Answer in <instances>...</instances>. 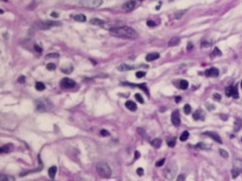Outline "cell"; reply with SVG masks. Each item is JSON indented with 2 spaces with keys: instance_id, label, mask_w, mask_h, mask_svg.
<instances>
[{
  "instance_id": "cell-37",
  "label": "cell",
  "mask_w": 242,
  "mask_h": 181,
  "mask_svg": "<svg viewBox=\"0 0 242 181\" xmlns=\"http://www.w3.org/2000/svg\"><path fill=\"white\" fill-rule=\"evenodd\" d=\"M134 98L136 99V101H137L138 103H140V104H143V99H142V97L139 95V94H135V96H134Z\"/></svg>"
},
{
  "instance_id": "cell-36",
  "label": "cell",
  "mask_w": 242,
  "mask_h": 181,
  "mask_svg": "<svg viewBox=\"0 0 242 181\" xmlns=\"http://www.w3.org/2000/svg\"><path fill=\"white\" fill-rule=\"evenodd\" d=\"M59 56H60L59 53L55 52V53H49V54H46V58H58Z\"/></svg>"
},
{
  "instance_id": "cell-23",
  "label": "cell",
  "mask_w": 242,
  "mask_h": 181,
  "mask_svg": "<svg viewBox=\"0 0 242 181\" xmlns=\"http://www.w3.org/2000/svg\"><path fill=\"white\" fill-rule=\"evenodd\" d=\"M179 87H180L182 90H187V89H188V87H189V83H188V81H186V80L181 81V82H180V84H179Z\"/></svg>"
},
{
  "instance_id": "cell-22",
  "label": "cell",
  "mask_w": 242,
  "mask_h": 181,
  "mask_svg": "<svg viewBox=\"0 0 242 181\" xmlns=\"http://www.w3.org/2000/svg\"><path fill=\"white\" fill-rule=\"evenodd\" d=\"M117 69H118V71H130V70H133V69H134V66H131V65H119Z\"/></svg>"
},
{
  "instance_id": "cell-30",
  "label": "cell",
  "mask_w": 242,
  "mask_h": 181,
  "mask_svg": "<svg viewBox=\"0 0 242 181\" xmlns=\"http://www.w3.org/2000/svg\"><path fill=\"white\" fill-rule=\"evenodd\" d=\"M35 89H36V90H44L46 89V86H45L44 83L37 82V83L35 84Z\"/></svg>"
},
{
  "instance_id": "cell-10",
  "label": "cell",
  "mask_w": 242,
  "mask_h": 181,
  "mask_svg": "<svg viewBox=\"0 0 242 181\" xmlns=\"http://www.w3.org/2000/svg\"><path fill=\"white\" fill-rule=\"evenodd\" d=\"M135 5H136L135 1H133V0H130V1L126 2L124 5H123V9H124L125 11H131V10H133V9H134Z\"/></svg>"
},
{
  "instance_id": "cell-52",
  "label": "cell",
  "mask_w": 242,
  "mask_h": 181,
  "mask_svg": "<svg viewBox=\"0 0 242 181\" xmlns=\"http://www.w3.org/2000/svg\"><path fill=\"white\" fill-rule=\"evenodd\" d=\"M207 109L212 111V110H214V109H215V107H214L213 105H209V104H207Z\"/></svg>"
},
{
  "instance_id": "cell-57",
  "label": "cell",
  "mask_w": 242,
  "mask_h": 181,
  "mask_svg": "<svg viewBox=\"0 0 242 181\" xmlns=\"http://www.w3.org/2000/svg\"><path fill=\"white\" fill-rule=\"evenodd\" d=\"M241 88H242V81H241Z\"/></svg>"
},
{
  "instance_id": "cell-17",
  "label": "cell",
  "mask_w": 242,
  "mask_h": 181,
  "mask_svg": "<svg viewBox=\"0 0 242 181\" xmlns=\"http://www.w3.org/2000/svg\"><path fill=\"white\" fill-rule=\"evenodd\" d=\"M162 139H159V138H155V139H153L152 141H151V145H152V147H154V148H159L160 146H162Z\"/></svg>"
},
{
  "instance_id": "cell-31",
  "label": "cell",
  "mask_w": 242,
  "mask_h": 181,
  "mask_svg": "<svg viewBox=\"0 0 242 181\" xmlns=\"http://www.w3.org/2000/svg\"><path fill=\"white\" fill-rule=\"evenodd\" d=\"M166 144H168V146L170 147V148L175 147V145H176V138H170V139H169V140L166 141Z\"/></svg>"
},
{
  "instance_id": "cell-44",
  "label": "cell",
  "mask_w": 242,
  "mask_h": 181,
  "mask_svg": "<svg viewBox=\"0 0 242 181\" xmlns=\"http://www.w3.org/2000/svg\"><path fill=\"white\" fill-rule=\"evenodd\" d=\"M211 44H212V43L209 42V41H203V42L201 43V46H202V47H208V46H210Z\"/></svg>"
},
{
  "instance_id": "cell-34",
  "label": "cell",
  "mask_w": 242,
  "mask_h": 181,
  "mask_svg": "<svg viewBox=\"0 0 242 181\" xmlns=\"http://www.w3.org/2000/svg\"><path fill=\"white\" fill-rule=\"evenodd\" d=\"M61 71L65 73H70L71 71H73V66H65V67H62Z\"/></svg>"
},
{
  "instance_id": "cell-39",
  "label": "cell",
  "mask_w": 242,
  "mask_h": 181,
  "mask_svg": "<svg viewBox=\"0 0 242 181\" xmlns=\"http://www.w3.org/2000/svg\"><path fill=\"white\" fill-rule=\"evenodd\" d=\"M219 152H220V155L222 156L223 158H228V156H229V155H228V152H226L225 150H223V149H220V151H219Z\"/></svg>"
},
{
  "instance_id": "cell-25",
  "label": "cell",
  "mask_w": 242,
  "mask_h": 181,
  "mask_svg": "<svg viewBox=\"0 0 242 181\" xmlns=\"http://www.w3.org/2000/svg\"><path fill=\"white\" fill-rule=\"evenodd\" d=\"M233 163H234V168L239 169V170L241 171L242 170V160H240V159H235Z\"/></svg>"
},
{
  "instance_id": "cell-26",
  "label": "cell",
  "mask_w": 242,
  "mask_h": 181,
  "mask_svg": "<svg viewBox=\"0 0 242 181\" xmlns=\"http://www.w3.org/2000/svg\"><path fill=\"white\" fill-rule=\"evenodd\" d=\"M0 181H14V178L12 176H8V175H0Z\"/></svg>"
},
{
  "instance_id": "cell-9",
  "label": "cell",
  "mask_w": 242,
  "mask_h": 181,
  "mask_svg": "<svg viewBox=\"0 0 242 181\" xmlns=\"http://www.w3.org/2000/svg\"><path fill=\"white\" fill-rule=\"evenodd\" d=\"M204 135H207V136H209V137H211L214 141H216V142H218V143H222V140H221V138H220V136L218 135L217 133H215V132H205L204 133Z\"/></svg>"
},
{
  "instance_id": "cell-20",
  "label": "cell",
  "mask_w": 242,
  "mask_h": 181,
  "mask_svg": "<svg viewBox=\"0 0 242 181\" xmlns=\"http://www.w3.org/2000/svg\"><path fill=\"white\" fill-rule=\"evenodd\" d=\"M57 171H58L57 167H56V166H52L51 168L49 169V176H50L52 179H53V178H55V176H56Z\"/></svg>"
},
{
  "instance_id": "cell-19",
  "label": "cell",
  "mask_w": 242,
  "mask_h": 181,
  "mask_svg": "<svg viewBox=\"0 0 242 181\" xmlns=\"http://www.w3.org/2000/svg\"><path fill=\"white\" fill-rule=\"evenodd\" d=\"M241 127H242V120L241 119H239V118H237L235 123H234V131H235V132H238L239 130L241 129Z\"/></svg>"
},
{
  "instance_id": "cell-7",
  "label": "cell",
  "mask_w": 242,
  "mask_h": 181,
  "mask_svg": "<svg viewBox=\"0 0 242 181\" xmlns=\"http://www.w3.org/2000/svg\"><path fill=\"white\" fill-rule=\"evenodd\" d=\"M205 75H206L207 77L216 78V77H218V76H219V71H218V69H216V67H211V69H208V70H206V71H205Z\"/></svg>"
},
{
  "instance_id": "cell-53",
  "label": "cell",
  "mask_w": 242,
  "mask_h": 181,
  "mask_svg": "<svg viewBox=\"0 0 242 181\" xmlns=\"http://www.w3.org/2000/svg\"><path fill=\"white\" fill-rule=\"evenodd\" d=\"M139 157H140V153H139L138 151H135V153H134V158H135V159H138Z\"/></svg>"
},
{
  "instance_id": "cell-46",
  "label": "cell",
  "mask_w": 242,
  "mask_h": 181,
  "mask_svg": "<svg viewBox=\"0 0 242 181\" xmlns=\"http://www.w3.org/2000/svg\"><path fill=\"white\" fill-rule=\"evenodd\" d=\"M136 173H137L139 176H142V175H143V169H142V168H137V170H136Z\"/></svg>"
},
{
  "instance_id": "cell-47",
  "label": "cell",
  "mask_w": 242,
  "mask_h": 181,
  "mask_svg": "<svg viewBox=\"0 0 242 181\" xmlns=\"http://www.w3.org/2000/svg\"><path fill=\"white\" fill-rule=\"evenodd\" d=\"M177 181H185V175L184 174L179 175L177 178Z\"/></svg>"
},
{
  "instance_id": "cell-55",
  "label": "cell",
  "mask_w": 242,
  "mask_h": 181,
  "mask_svg": "<svg viewBox=\"0 0 242 181\" xmlns=\"http://www.w3.org/2000/svg\"><path fill=\"white\" fill-rule=\"evenodd\" d=\"M182 101V98L181 97H176V103H180Z\"/></svg>"
},
{
  "instance_id": "cell-5",
  "label": "cell",
  "mask_w": 242,
  "mask_h": 181,
  "mask_svg": "<svg viewBox=\"0 0 242 181\" xmlns=\"http://www.w3.org/2000/svg\"><path fill=\"white\" fill-rule=\"evenodd\" d=\"M75 81H73L69 78H65L61 81V88L62 89H72L75 87Z\"/></svg>"
},
{
  "instance_id": "cell-49",
  "label": "cell",
  "mask_w": 242,
  "mask_h": 181,
  "mask_svg": "<svg viewBox=\"0 0 242 181\" xmlns=\"http://www.w3.org/2000/svg\"><path fill=\"white\" fill-rule=\"evenodd\" d=\"M101 135L102 136H109V132L107 130H101Z\"/></svg>"
},
{
  "instance_id": "cell-38",
  "label": "cell",
  "mask_w": 242,
  "mask_h": 181,
  "mask_svg": "<svg viewBox=\"0 0 242 181\" xmlns=\"http://www.w3.org/2000/svg\"><path fill=\"white\" fill-rule=\"evenodd\" d=\"M46 70H49V71H55L56 70V65L55 64H47L46 65Z\"/></svg>"
},
{
  "instance_id": "cell-2",
  "label": "cell",
  "mask_w": 242,
  "mask_h": 181,
  "mask_svg": "<svg viewBox=\"0 0 242 181\" xmlns=\"http://www.w3.org/2000/svg\"><path fill=\"white\" fill-rule=\"evenodd\" d=\"M96 169H97V172L99 173V175L103 178H109L112 174L111 168L109 167V165L107 163H104V162L97 163Z\"/></svg>"
},
{
  "instance_id": "cell-12",
  "label": "cell",
  "mask_w": 242,
  "mask_h": 181,
  "mask_svg": "<svg viewBox=\"0 0 242 181\" xmlns=\"http://www.w3.org/2000/svg\"><path fill=\"white\" fill-rule=\"evenodd\" d=\"M158 58H159V53H157V52H150V53H148V54L146 55L145 59H146L147 61H152V60L157 59Z\"/></svg>"
},
{
  "instance_id": "cell-51",
  "label": "cell",
  "mask_w": 242,
  "mask_h": 181,
  "mask_svg": "<svg viewBox=\"0 0 242 181\" xmlns=\"http://www.w3.org/2000/svg\"><path fill=\"white\" fill-rule=\"evenodd\" d=\"M193 47H194L193 43H192V42H189V43H188V46H187V49H188V50H191Z\"/></svg>"
},
{
  "instance_id": "cell-54",
  "label": "cell",
  "mask_w": 242,
  "mask_h": 181,
  "mask_svg": "<svg viewBox=\"0 0 242 181\" xmlns=\"http://www.w3.org/2000/svg\"><path fill=\"white\" fill-rule=\"evenodd\" d=\"M51 15H52V17H56V18H57V17H59V13L58 12H52Z\"/></svg>"
},
{
  "instance_id": "cell-56",
  "label": "cell",
  "mask_w": 242,
  "mask_h": 181,
  "mask_svg": "<svg viewBox=\"0 0 242 181\" xmlns=\"http://www.w3.org/2000/svg\"><path fill=\"white\" fill-rule=\"evenodd\" d=\"M220 117H221V118H222L223 120H227V119H228V117H227V116L225 117V116H223V115H220Z\"/></svg>"
},
{
  "instance_id": "cell-41",
  "label": "cell",
  "mask_w": 242,
  "mask_h": 181,
  "mask_svg": "<svg viewBox=\"0 0 242 181\" xmlns=\"http://www.w3.org/2000/svg\"><path fill=\"white\" fill-rule=\"evenodd\" d=\"M135 76H136V78H141L145 76V72H143V71H137V72L135 73Z\"/></svg>"
},
{
  "instance_id": "cell-43",
  "label": "cell",
  "mask_w": 242,
  "mask_h": 181,
  "mask_svg": "<svg viewBox=\"0 0 242 181\" xmlns=\"http://www.w3.org/2000/svg\"><path fill=\"white\" fill-rule=\"evenodd\" d=\"M34 50L36 52H39V53H41V52H42V48L39 46V45H37V44H34Z\"/></svg>"
},
{
  "instance_id": "cell-28",
  "label": "cell",
  "mask_w": 242,
  "mask_h": 181,
  "mask_svg": "<svg viewBox=\"0 0 242 181\" xmlns=\"http://www.w3.org/2000/svg\"><path fill=\"white\" fill-rule=\"evenodd\" d=\"M189 136H190L189 132H188V131H185V132L182 133V135H181V137H180V140H181L182 142H185V141L189 138Z\"/></svg>"
},
{
  "instance_id": "cell-32",
  "label": "cell",
  "mask_w": 242,
  "mask_h": 181,
  "mask_svg": "<svg viewBox=\"0 0 242 181\" xmlns=\"http://www.w3.org/2000/svg\"><path fill=\"white\" fill-rule=\"evenodd\" d=\"M222 54V52H220V49L218 48V47H215L214 48V50L212 52V53H211V56L212 58H214V56H217V55H221Z\"/></svg>"
},
{
  "instance_id": "cell-40",
  "label": "cell",
  "mask_w": 242,
  "mask_h": 181,
  "mask_svg": "<svg viewBox=\"0 0 242 181\" xmlns=\"http://www.w3.org/2000/svg\"><path fill=\"white\" fill-rule=\"evenodd\" d=\"M213 99H214L215 101H217V102H220V101H221V95L218 94V93H215V94L213 95Z\"/></svg>"
},
{
  "instance_id": "cell-11",
  "label": "cell",
  "mask_w": 242,
  "mask_h": 181,
  "mask_svg": "<svg viewBox=\"0 0 242 181\" xmlns=\"http://www.w3.org/2000/svg\"><path fill=\"white\" fill-rule=\"evenodd\" d=\"M61 23L60 22H57V21H44V22H41V28H50V27H52V26H56V25H60Z\"/></svg>"
},
{
  "instance_id": "cell-45",
  "label": "cell",
  "mask_w": 242,
  "mask_h": 181,
  "mask_svg": "<svg viewBox=\"0 0 242 181\" xmlns=\"http://www.w3.org/2000/svg\"><path fill=\"white\" fill-rule=\"evenodd\" d=\"M147 26H149V27H154V26H155V22H154L153 20H148V21H147Z\"/></svg>"
},
{
  "instance_id": "cell-27",
  "label": "cell",
  "mask_w": 242,
  "mask_h": 181,
  "mask_svg": "<svg viewBox=\"0 0 242 181\" xmlns=\"http://www.w3.org/2000/svg\"><path fill=\"white\" fill-rule=\"evenodd\" d=\"M209 145L208 144H206V143L204 142H201V143H198L196 146H195V148L197 149H209Z\"/></svg>"
},
{
  "instance_id": "cell-13",
  "label": "cell",
  "mask_w": 242,
  "mask_h": 181,
  "mask_svg": "<svg viewBox=\"0 0 242 181\" xmlns=\"http://www.w3.org/2000/svg\"><path fill=\"white\" fill-rule=\"evenodd\" d=\"M125 106H126V108H127L128 110L132 111V112L136 111V109H137V107H136V104L134 103V102H132V101H127V102L125 103Z\"/></svg>"
},
{
  "instance_id": "cell-18",
  "label": "cell",
  "mask_w": 242,
  "mask_h": 181,
  "mask_svg": "<svg viewBox=\"0 0 242 181\" xmlns=\"http://www.w3.org/2000/svg\"><path fill=\"white\" fill-rule=\"evenodd\" d=\"M234 90H235V87H227L226 90H225V94L227 97H233V94H234Z\"/></svg>"
},
{
  "instance_id": "cell-21",
  "label": "cell",
  "mask_w": 242,
  "mask_h": 181,
  "mask_svg": "<svg viewBox=\"0 0 242 181\" xmlns=\"http://www.w3.org/2000/svg\"><path fill=\"white\" fill-rule=\"evenodd\" d=\"M74 19L76 21H79V22H85L87 18H86V16L84 14H77V15L74 16Z\"/></svg>"
},
{
  "instance_id": "cell-3",
  "label": "cell",
  "mask_w": 242,
  "mask_h": 181,
  "mask_svg": "<svg viewBox=\"0 0 242 181\" xmlns=\"http://www.w3.org/2000/svg\"><path fill=\"white\" fill-rule=\"evenodd\" d=\"M102 3L103 0H80V5L86 8H98Z\"/></svg>"
},
{
  "instance_id": "cell-58",
  "label": "cell",
  "mask_w": 242,
  "mask_h": 181,
  "mask_svg": "<svg viewBox=\"0 0 242 181\" xmlns=\"http://www.w3.org/2000/svg\"><path fill=\"white\" fill-rule=\"evenodd\" d=\"M241 141H242V139H241Z\"/></svg>"
},
{
  "instance_id": "cell-42",
  "label": "cell",
  "mask_w": 242,
  "mask_h": 181,
  "mask_svg": "<svg viewBox=\"0 0 242 181\" xmlns=\"http://www.w3.org/2000/svg\"><path fill=\"white\" fill-rule=\"evenodd\" d=\"M164 161H165V159H164H164H162V160H158V161L155 163V166H157V167H160V166H163Z\"/></svg>"
},
{
  "instance_id": "cell-33",
  "label": "cell",
  "mask_w": 242,
  "mask_h": 181,
  "mask_svg": "<svg viewBox=\"0 0 242 181\" xmlns=\"http://www.w3.org/2000/svg\"><path fill=\"white\" fill-rule=\"evenodd\" d=\"M36 109L39 111H41V112L46 110V108H45V106H44V104L41 103V102H36Z\"/></svg>"
},
{
  "instance_id": "cell-15",
  "label": "cell",
  "mask_w": 242,
  "mask_h": 181,
  "mask_svg": "<svg viewBox=\"0 0 242 181\" xmlns=\"http://www.w3.org/2000/svg\"><path fill=\"white\" fill-rule=\"evenodd\" d=\"M90 23L91 24H94V25H97V26H103L105 24V21L100 18H92L90 20Z\"/></svg>"
},
{
  "instance_id": "cell-29",
  "label": "cell",
  "mask_w": 242,
  "mask_h": 181,
  "mask_svg": "<svg viewBox=\"0 0 242 181\" xmlns=\"http://www.w3.org/2000/svg\"><path fill=\"white\" fill-rule=\"evenodd\" d=\"M240 170L239 169H237V168H233L232 169V171H231V173H232V178L233 179H235V178H237L238 177V175L240 174Z\"/></svg>"
},
{
  "instance_id": "cell-16",
  "label": "cell",
  "mask_w": 242,
  "mask_h": 181,
  "mask_svg": "<svg viewBox=\"0 0 242 181\" xmlns=\"http://www.w3.org/2000/svg\"><path fill=\"white\" fill-rule=\"evenodd\" d=\"M11 149H12V145H11V144L3 145V146L0 148V153H8Z\"/></svg>"
},
{
  "instance_id": "cell-8",
  "label": "cell",
  "mask_w": 242,
  "mask_h": 181,
  "mask_svg": "<svg viewBox=\"0 0 242 181\" xmlns=\"http://www.w3.org/2000/svg\"><path fill=\"white\" fill-rule=\"evenodd\" d=\"M193 119L195 120V121H200V120H204L205 119V113H204V111L202 110H197L195 113H194V115H193Z\"/></svg>"
},
{
  "instance_id": "cell-48",
  "label": "cell",
  "mask_w": 242,
  "mask_h": 181,
  "mask_svg": "<svg viewBox=\"0 0 242 181\" xmlns=\"http://www.w3.org/2000/svg\"><path fill=\"white\" fill-rule=\"evenodd\" d=\"M24 81H25V77H23V76L19 77V78H18V83H19V84H23Z\"/></svg>"
},
{
  "instance_id": "cell-6",
  "label": "cell",
  "mask_w": 242,
  "mask_h": 181,
  "mask_svg": "<svg viewBox=\"0 0 242 181\" xmlns=\"http://www.w3.org/2000/svg\"><path fill=\"white\" fill-rule=\"evenodd\" d=\"M171 123L174 126L179 127L181 125V117L179 114V111H174L171 114Z\"/></svg>"
},
{
  "instance_id": "cell-4",
  "label": "cell",
  "mask_w": 242,
  "mask_h": 181,
  "mask_svg": "<svg viewBox=\"0 0 242 181\" xmlns=\"http://www.w3.org/2000/svg\"><path fill=\"white\" fill-rule=\"evenodd\" d=\"M177 171H178V166L177 164H171L170 166H169L168 168L165 169V177L169 179V180H171L176 174H177Z\"/></svg>"
},
{
  "instance_id": "cell-35",
  "label": "cell",
  "mask_w": 242,
  "mask_h": 181,
  "mask_svg": "<svg viewBox=\"0 0 242 181\" xmlns=\"http://www.w3.org/2000/svg\"><path fill=\"white\" fill-rule=\"evenodd\" d=\"M184 112H185V114H186V115L191 114V112H192V108H191L190 105H186V106H185V108H184Z\"/></svg>"
},
{
  "instance_id": "cell-14",
  "label": "cell",
  "mask_w": 242,
  "mask_h": 181,
  "mask_svg": "<svg viewBox=\"0 0 242 181\" xmlns=\"http://www.w3.org/2000/svg\"><path fill=\"white\" fill-rule=\"evenodd\" d=\"M181 42V38L180 37H178V36H174L173 38H170V40H169V46H176V45H178L179 43Z\"/></svg>"
},
{
  "instance_id": "cell-1",
  "label": "cell",
  "mask_w": 242,
  "mask_h": 181,
  "mask_svg": "<svg viewBox=\"0 0 242 181\" xmlns=\"http://www.w3.org/2000/svg\"><path fill=\"white\" fill-rule=\"evenodd\" d=\"M110 33L114 36L122 37V38L135 39L137 37V32L129 26H119V27H113L110 28Z\"/></svg>"
},
{
  "instance_id": "cell-24",
  "label": "cell",
  "mask_w": 242,
  "mask_h": 181,
  "mask_svg": "<svg viewBox=\"0 0 242 181\" xmlns=\"http://www.w3.org/2000/svg\"><path fill=\"white\" fill-rule=\"evenodd\" d=\"M186 11H187V10H180V11L176 12L174 14V18H175V19H181V18L183 17L184 14L186 13Z\"/></svg>"
},
{
  "instance_id": "cell-50",
  "label": "cell",
  "mask_w": 242,
  "mask_h": 181,
  "mask_svg": "<svg viewBox=\"0 0 242 181\" xmlns=\"http://www.w3.org/2000/svg\"><path fill=\"white\" fill-rule=\"evenodd\" d=\"M233 98L234 99H237L238 98V90H237V88L235 87V90H234V94H233Z\"/></svg>"
}]
</instances>
